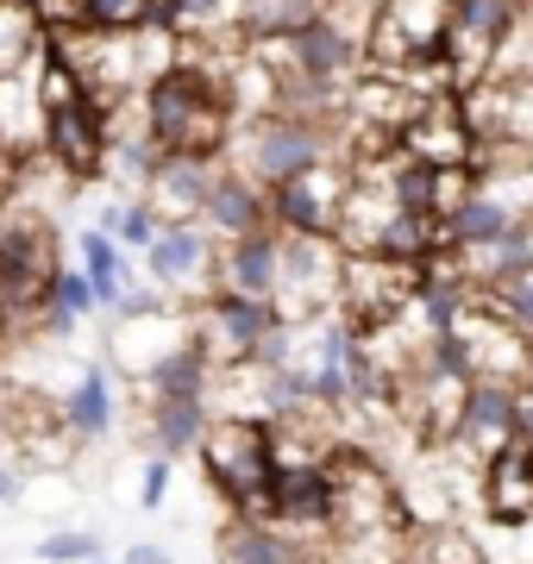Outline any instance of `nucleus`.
Listing matches in <instances>:
<instances>
[{"mask_svg":"<svg viewBox=\"0 0 533 564\" xmlns=\"http://www.w3.org/2000/svg\"><path fill=\"white\" fill-rule=\"evenodd\" d=\"M144 126H151L157 158H226V139H232L226 82L202 63L176 57L144 88Z\"/></svg>","mask_w":533,"mask_h":564,"instance_id":"f257e3e1","label":"nucleus"},{"mask_svg":"<svg viewBox=\"0 0 533 564\" xmlns=\"http://www.w3.org/2000/svg\"><path fill=\"white\" fill-rule=\"evenodd\" d=\"M327 158H346L339 113L327 120V113H302V107H270L258 120H239L226 139V163L246 170L258 188H276V182L302 176Z\"/></svg>","mask_w":533,"mask_h":564,"instance_id":"f03ea898","label":"nucleus"},{"mask_svg":"<svg viewBox=\"0 0 533 564\" xmlns=\"http://www.w3.org/2000/svg\"><path fill=\"white\" fill-rule=\"evenodd\" d=\"M195 464L202 477L226 496L232 514H258V502L270 496V477H276V440H270V421L258 414H214L195 445Z\"/></svg>","mask_w":533,"mask_h":564,"instance_id":"7ed1b4c3","label":"nucleus"},{"mask_svg":"<svg viewBox=\"0 0 533 564\" xmlns=\"http://www.w3.org/2000/svg\"><path fill=\"white\" fill-rule=\"evenodd\" d=\"M63 270L57 232L44 214H25V207H0V314L13 321V333H32L44 295H51V276Z\"/></svg>","mask_w":533,"mask_h":564,"instance_id":"20e7f679","label":"nucleus"},{"mask_svg":"<svg viewBox=\"0 0 533 564\" xmlns=\"http://www.w3.org/2000/svg\"><path fill=\"white\" fill-rule=\"evenodd\" d=\"M283 326L289 321L276 314V302L232 295V289H214V295H202V302L188 307V333H195V345L207 351V364H214V370H220V364L264 358Z\"/></svg>","mask_w":533,"mask_h":564,"instance_id":"39448f33","label":"nucleus"},{"mask_svg":"<svg viewBox=\"0 0 533 564\" xmlns=\"http://www.w3.org/2000/svg\"><path fill=\"white\" fill-rule=\"evenodd\" d=\"M339 282H346V251L339 239H308V232H283V276H276V314L289 326H314L339 314Z\"/></svg>","mask_w":533,"mask_h":564,"instance_id":"423d86ee","label":"nucleus"},{"mask_svg":"<svg viewBox=\"0 0 533 564\" xmlns=\"http://www.w3.org/2000/svg\"><path fill=\"white\" fill-rule=\"evenodd\" d=\"M144 258V282L170 295V302L195 307L202 295H214V276H220V239L207 232L202 220H164V232L139 251Z\"/></svg>","mask_w":533,"mask_h":564,"instance_id":"0eeeda50","label":"nucleus"},{"mask_svg":"<svg viewBox=\"0 0 533 564\" xmlns=\"http://www.w3.org/2000/svg\"><path fill=\"white\" fill-rule=\"evenodd\" d=\"M264 195H270V220L283 226V232L333 239V232H339V214H346V195H351V158L314 163V170L276 182Z\"/></svg>","mask_w":533,"mask_h":564,"instance_id":"6e6552de","label":"nucleus"},{"mask_svg":"<svg viewBox=\"0 0 533 564\" xmlns=\"http://www.w3.org/2000/svg\"><path fill=\"white\" fill-rule=\"evenodd\" d=\"M521 402H527V389L521 383H502V377H471L465 383V414H458V452L465 458H490L502 452L509 440H521Z\"/></svg>","mask_w":533,"mask_h":564,"instance_id":"1a4fd4ad","label":"nucleus"},{"mask_svg":"<svg viewBox=\"0 0 533 564\" xmlns=\"http://www.w3.org/2000/svg\"><path fill=\"white\" fill-rule=\"evenodd\" d=\"M477 508L490 527H533V445L509 440L502 452L483 458V477H477Z\"/></svg>","mask_w":533,"mask_h":564,"instance_id":"9d476101","label":"nucleus"},{"mask_svg":"<svg viewBox=\"0 0 533 564\" xmlns=\"http://www.w3.org/2000/svg\"><path fill=\"white\" fill-rule=\"evenodd\" d=\"M57 414L63 426L76 433V445H101L113 426H120V370L107 358L83 364L76 377H69V389L57 395Z\"/></svg>","mask_w":533,"mask_h":564,"instance_id":"9b49d317","label":"nucleus"},{"mask_svg":"<svg viewBox=\"0 0 533 564\" xmlns=\"http://www.w3.org/2000/svg\"><path fill=\"white\" fill-rule=\"evenodd\" d=\"M276 276H283V226L276 220L246 232V239H220V276H214V289L270 302L276 295Z\"/></svg>","mask_w":533,"mask_h":564,"instance_id":"f8f14e48","label":"nucleus"},{"mask_svg":"<svg viewBox=\"0 0 533 564\" xmlns=\"http://www.w3.org/2000/svg\"><path fill=\"white\" fill-rule=\"evenodd\" d=\"M202 226L214 239H246V232L270 226V195L246 176V170H232V163L220 158V170L207 182V202H202Z\"/></svg>","mask_w":533,"mask_h":564,"instance_id":"ddd939ff","label":"nucleus"},{"mask_svg":"<svg viewBox=\"0 0 533 564\" xmlns=\"http://www.w3.org/2000/svg\"><path fill=\"white\" fill-rule=\"evenodd\" d=\"M214 170H220V158H157L151 176H144V202L157 207L164 220H202Z\"/></svg>","mask_w":533,"mask_h":564,"instance_id":"4468645a","label":"nucleus"},{"mask_svg":"<svg viewBox=\"0 0 533 564\" xmlns=\"http://www.w3.org/2000/svg\"><path fill=\"white\" fill-rule=\"evenodd\" d=\"M226 564H320V552H308L302 540H289L283 527L258 521V514H232L220 533Z\"/></svg>","mask_w":533,"mask_h":564,"instance_id":"2eb2a0df","label":"nucleus"},{"mask_svg":"<svg viewBox=\"0 0 533 564\" xmlns=\"http://www.w3.org/2000/svg\"><path fill=\"white\" fill-rule=\"evenodd\" d=\"M76 263H83L88 282H95L101 314H113V307L132 295V251H126L107 226H83V239H76Z\"/></svg>","mask_w":533,"mask_h":564,"instance_id":"dca6fc26","label":"nucleus"},{"mask_svg":"<svg viewBox=\"0 0 533 564\" xmlns=\"http://www.w3.org/2000/svg\"><path fill=\"white\" fill-rule=\"evenodd\" d=\"M0 151H13V158L44 151V101H39L32 69L25 76H0Z\"/></svg>","mask_w":533,"mask_h":564,"instance_id":"f3484780","label":"nucleus"},{"mask_svg":"<svg viewBox=\"0 0 533 564\" xmlns=\"http://www.w3.org/2000/svg\"><path fill=\"white\" fill-rule=\"evenodd\" d=\"M44 20L32 0H0V76H25L44 57Z\"/></svg>","mask_w":533,"mask_h":564,"instance_id":"a211bd4d","label":"nucleus"},{"mask_svg":"<svg viewBox=\"0 0 533 564\" xmlns=\"http://www.w3.org/2000/svg\"><path fill=\"white\" fill-rule=\"evenodd\" d=\"M95 226H107V232H113V239H120L126 251H132V258H139L144 245L164 232V214L144 202V195H113V202H107L101 214H95Z\"/></svg>","mask_w":533,"mask_h":564,"instance_id":"6ab92c4d","label":"nucleus"},{"mask_svg":"<svg viewBox=\"0 0 533 564\" xmlns=\"http://www.w3.org/2000/svg\"><path fill=\"white\" fill-rule=\"evenodd\" d=\"M477 302H490L502 321H514L521 333H533V263L521 270V276H509V282H496V289H483Z\"/></svg>","mask_w":533,"mask_h":564,"instance_id":"aec40b11","label":"nucleus"},{"mask_svg":"<svg viewBox=\"0 0 533 564\" xmlns=\"http://www.w3.org/2000/svg\"><path fill=\"white\" fill-rule=\"evenodd\" d=\"M32 558L39 564H88V558H101V540H95V533H76V527H63V533H51V540L32 545Z\"/></svg>","mask_w":533,"mask_h":564,"instance_id":"412c9836","label":"nucleus"},{"mask_svg":"<svg viewBox=\"0 0 533 564\" xmlns=\"http://www.w3.org/2000/svg\"><path fill=\"white\" fill-rule=\"evenodd\" d=\"M170 470H176V458H164V452H151V458H144L139 508H164V496H170Z\"/></svg>","mask_w":533,"mask_h":564,"instance_id":"4be33fe9","label":"nucleus"},{"mask_svg":"<svg viewBox=\"0 0 533 564\" xmlns=\"http://www.w3.org/2000/svg\"><path fill=\"white\" fill-rule=\"evenodd\" d=\"M120 564H176V558H170L164 545H151V540H132V545L120 552Z\"/></svg>","mask_w":533,"mask_h":564,"instance_id":"5701e85b","label":"nucleus"},{"mask_svg":"<svg viewBox=\"0 0 533 564\" xmlns=\"http://www.w3.org/2000/svg\"><path fill=\"white\" fill-rule=\"evenodd\" d=\"M7 502H20V470L13 464H0V508Z\"/></svg>","mask_w":533,"mask_h":564,"instance_id":"b1692460","label":"nucleus"},{"mask_svg":"<svg viewBox=\"0 0 533 564\" xmlns=\"http://www.w3.org/2000/svg\"><path fill=\"white\" fill-rule=\"evenodd\" d=\"M521 440L533 445V389H527V402H521Z\"/></svg>","mask_w":533,"mask_h":564,"instance_id":"393cba45","label":"nucleus"},{"mask_svg":"<svg viewBox=\"0 0 533 564\" xmlns=\"http://www.w3.org/2000/svg\"><path fill=\"white\" fill-rule=\"evenodd\" d=\"M88 564H120V558H88Z\"/></svg>","mask_w":533,"mask_h":564,"instance_id":"a878e982","label":"nucleus"},{"mask_svg":"<svg viewBox=\"0 0 533 564\" xmlns=\"http://www.w3.org/2000/svg\"><path fill=\"white\" fill-rule=\"evenodd\" d=\"M527 20H533V0H527Z\"/></svg>","mask_w":533,"mask_h":564,"instance_id":"bb28decb","label":"nucleus"},{"mask_svg":"<svg viewBox=\"0 0 533 564\" xmlns=\"http://www.w3.org/2000/svg\"><path fill=\"white\" fill-rule=\"evenodd\" d=\"M320 564H333V558H320Z\"/></svg>","mask_w":533,"mask_h":564,"instance_id":"cd10ccee","label":"nucleus"},{"mask_svg":"<svg viewBox=\"0 0 533 564\" xmlns=\"http://www.w3.org/2000/svg\"><path fill=\"white\" fill-rule=\"evenodd\" d=\"M527 564H533V558H527Z\"/></svg>","mask_w":533,"mask_h":564,"instance_id":"c85d7f7f","label":"nucleus"}]
</instances>
